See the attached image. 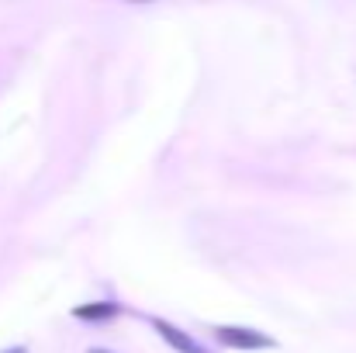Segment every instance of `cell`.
Listing matches in <instances>:
<instances>
[{"label":"cell","mask_w":356,"mask_h":353,"mask_svg":"<svg viewBox=\"0 0 356 353\" xmlns=\"http://www.w3.org/2000/svg\"><path fill=\"white\" fill-rule=\"evenodd\" d=\"M215 340L222 347H232V350H270L273 340L256 333V329H242V326H218L215 329Z\"/></svg>","instance_id":"cell-1"},{"label":"cell","mask_w":356,"mask_h":353,"mask_svg":"<svg viewBox=\"0 0 356 353\" xmlns=\"http://www.w3.org/2000/svg\"><path fill=\"white\" fill-rule=\"evenodd\" d=\"M152 329L173 347V350H180V353H208L201 343H194L184 329H177V326H170V322H163V319H152Z\"/></svg>","instance_id":"cell-2"},{"label":"cell","mask_w":356,"mask_h":353,"mask_svg":"<svg viewBox=\"0 0 356 353\" xmlns=\"http://www.w3.org/2000/svg\"><path fill=\"white\" fill-rule=\"evenodd\" d=\"M73 315H76V319H94V322H101V319L121 315V305H115V301H94V305H80Z\"/></svg>","instance_id":"cell-3"},{"label":"cell","mask_w":356,"mask_h":353,"mask_svg":"<svg viewBox=\"0 0 356 353\" xmlns=\"http://www.w3.org/2000/svg\"><path fill=\"white\" fill-rule=\"evenodd\" d=\"M94 353H104V350H94Z\"/></svg>","instance_id":"cell-4"}]
</instances>
